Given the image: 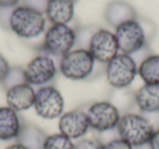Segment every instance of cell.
Wrapping results in <instances>:
<instances>
[{
    "instance_id": "6da1fadb",
    "label": "cell",
    "mask_w": 159,
    "mask_h": 149,
    "mask_svg": "<svg viewBox=\"0 0 159 149\" xmlns=\"http://www.w3.org/2000/svg\"><path fill=\"white\" fill-rule=\"evenodd\" d=\"M45 13L27 6L13 8L9 18V29L24 39H33L40 36L46 29Z\"/></svg>"
},
{
    "instance_id": "7a4b0ae2",
    "label": "cell",
    "mask_w": 159,
    "mask_h": 149,
    "mask_svg": "<svg viewBox=\"0 0 159 149\" xmlns=\"http://www.w3.org/2000/svg\"><path fill=\"white\" fill-rule=\"evenodd\" d=\"M117 132L120 138L136 148L148 144L155 132V127L145 114L129 112L121 115Z\"/></svg>"
},
{
    "instance_id": "3957f363",
    "label": "cell",
    "mask_w": 159,
    "mask_h": 149,
    "mask_svg": "<svg viewBox=\"0 0 159 149\" xmlns=\"http://www.w3.org/2000/svg\"><path fill=\"white\" fill-rule=\"evenodd\" d=\"M115 36L119 46V52L134 56L145 49L149 34L139 20H130L115 29Z\"/></svg>"
},
{
    "instance_id": "277c9868",
    "label": "cell",
    "mask_w": 159,
    "mask_h": 149,
    "mask_svg": "<svg viewBox=\"0 0 159 149\" xmlns=\"http://www.w3.org/2000/svg\"><path fill=\"white\" fill-rule=\"evenodd\" d=\"M97 62L87 49L77 48L60 58L59 70L71 81H83L93 75Z\"/></svg>"
},
{
    "instance_id": "5b68a950",
    "label": "cell",
    "mask_w": 159,
    "mask_h": 149,
    "mask_svg": "<svg viewBox=\"0 0 159 149\" xmlns=\"http://www.w3.org/2000/svg\"><path fill=\"white\" fill-rule=\"evenodd\" d=\"M76 44V32L68 24H51L45 32L42 50L51 57H63Z\"/></svg>"
},
{
    "instance_id": "8992f818",
    "label": "cell",
    "mask_w": 159,
    "mask_h": 149,
    "mask_svg": "<svg viewBox=\"0 0 159 149\" xmlns=\"http://www.w3.org/2000/svg\"><path fill=\"white\" fill-rule=\"evenodd\" d=\"M137 69L139 64L132 56L119 52L106 64L105 74L107 82L115 89L128 88L137 75Z\"/></svg>"
},
{
    "instance_id": "52a82bcc",
    "label": "cell",
    "mask_w": 159,
    "mask_h": 149,
    "mask_svg": "<svg viewBox=\"0 0 159 149\" xmlns=\"http://www.w3.org/2000/svg\"><path fill=\"white\" fill-rule=\"evenodd\" d=\"M33 108L36 114L42 119H59L64 111V98L55 86H42L35 93Z\"/></svg>"
},
{
    "instance_id": "ba28073f",
    "label": "cell",
    "mask_w": 159,
    "mask_h": 149,
    "mask_svg": "<svg viewBox=\"0 0 159 149\" xmlns=\"http://www.w3.org/2000/svg\"><path fill=\"white\" fill-rule=\"evenodd\" d=\"M89 127L98 133H106L117 129L121 113L109 100L93 102L86 110Z\"/></svg>"
},
{
    "instance_id": "9c48e42d",
    "label": "cell",
    "mask_w": 159,
    "mask_h": 149,
    "mask_svg": "<svg viewBox=\"0 0 159 149\" xmlns=\"http://www.w3.org/2000/svg\"><path fill=\"white\" fill-rule=\"evenodd\" d=\"M57 65L53 58L46 53L34 57L24 68L26 83L32 86H46L57 75Z\"/></svg>"
},
{
    "instance_id": "30bf717a",
    "label": "cell",
    "mask_w": 159,
    "mask_h": 149,
    "mask_svg": "<svg viewBox=\"0 0 159 149\" xmlns=\"http://www.w3.org/2000/svg\"><path fill=\"white\" fill-rule=\"evenodd\" d=\"M87 50L96 62L107 64L119 53L115 33L106 29H97L89 39Z\"/></svg>"
},
{
    "instance_id": "8fae6325",
    "label": "cell",
    "mask_w": 159,
    "mask_h": 149,
    "mask_svg": "<svg viewBox=\"0 0 159 149\" xmlns=\"http://www.w3.org/2000/svg\"><path fill=\"white\" fill-rule=\"evenodd\" d=\"M58 127H59V133L72 140H79L83 138L91 129L86 111L80 108L63 112L59 118Z\"/></svg>"
},
{
    "instance_id": "7c38bea8",
    "label": "cell",
    "mask_w": 159,
    "mask_h": 149,
    "mask_svg": "<svg viewBox=\"0 0 159 149\" xmlns=\"http://www.w3.org/2000/svg\"><path fill=\"white\" fill-rule=\"evenodd\" d=\"M24 124L20 112H16L8 106L0 107V140H16Z\"/></svg>"
},
{
    "instance_id": "4fadbf2b",
    "label": "cell",
    "mask_w": 159,
    "mask_h": 149,
    "mask_svg": "<svg viewBox=\"0 0 159 149\" xmlns=\"http://www.w3.org/2000/svg\"><path fill=\"white\" fill-rule=\"evenodd\" d=\"M35 89L29 83H23L11 87L6 92L7 106L16 112L26 111L34 106Z\"/></svg>"
},
{
    "instance_id": "5bb4252c",
    "label": "cell",
    "mask_w": 159,
    "mask_h": 149,
    "mask_svg": "<svg viewBox=\"0 0 159 149\" xmlns=\"http://www.w3.org/2000/svg\"><path fill=\"white\" fill-rule=\"evenodd\" d=\"M136 19L137 13L134 7L125 0H113L105 9V20L115 29L126 21Z\"/></svg>"
},
{
    "instance_id": "9a60e30c",
    "label": "cell",
    "mask_w": 159,
    "mask_h": 149,
    "mask_svg": "<svg viewBox=\"0 0 159 149\" xmlns=\"http://www.w3.org/2000/svg\"><path fill=\"white\" fill-rule=\"evenodd\" d=\"M134 100L141 113L159 112V84H144L134 93Z\"/></svg>"
},
{
    "instance_id": "2e32d148",
    "label": "cell",
    "mask_w": 159,
    "mask_h": 149,
    "mask_svg": "<svg viewBox=\"0 0 159 149\" xmlns=\"http://www.w3.org/2000/svg\"><path fill=\"white\" fill-rule=\"evenodd\" d=\"M73 0H48L45 16L51 24H69L74 16Z\"/></svg>"
},
{
    "instance_id": "e0dca14e",
    "label": "cell",
    "mask_w": 159,
    "mask_h": 149,
    "mask_svg": "<svg viewBox=\"0 0 159 149\" xmlns=\"http://www.w3.org/2000/svg\"><path fill=\"white\" fill-rule=\"evenodd\" d=\"M47 136L48 135L42 127L35 124L25 123L20 136L16 139V142L23 145L27 149H44Z\"/></svg>"
},
{
    "instance_id": "ac0fdd59",
    "label": "cell",
    "mask_w": 159,
    "mask_h": 149,
    "mask_svg": "<svg viewBox=\"0 0 159 149\" xmlns=\"http://www.w3.org/2000/svg\"><path fill=\"white\" fill-rule=\"evenodd\" d=\"M137 74L145 84H159V55H148L139 64Z\"/></svg>"
},
{
    "instance_id": "d6986e66",
    "label": "cell",
    "mask_w": 159,
    "mask_h": 149,
    "mask_svg": "<svg viewBox=\"0 0 159 149\" xmlns=\"http://www.w3.org/2000/svg\"><path fill=\"white\" fill-rule=\"evenodd\" d=\"M109 101L119 110L121 115L124 113H129L131 109H133V107L135 106L134 94L128 90V88L115 89V92L110 96Z\"/></svg>"
},
{
    "instance_id": "ffe728a7",
    "label": "cell",
    "mask_w": 159,
    "mask_h": 149,
    "mask_svg": "<svg viewBox=\"0 0 159 149\" xmlns=\"http://www.w3.org/2000/svg\"><path fill=\"white\" fill-rule=\"evenodd\" d=\"M74 144L72 139L61 133H55L47 136L44 149H74Z\"/></svg>"
},
{
    "instance_id": "44dd1931",
    "label": "cell",
    "mask_w": 159,
    "mask_h": 149,
    "mask_svg": "<svg viewBox=\"0 0 159 149\" xmlns=\"http://www.w3.org/2000/svg\"><path fill=\"white\" fill-rule=\"evenodd\" d=\"M23 83H26L24 68H22V66H11L8 74L6 75L5 79L1 83V85H2L3 89L7 92L11 87H14V86Z\"/></svg>"
},
{
    "instance_id": "7402d4cb",
    "label": "cell",
    "mask_w": 159,
    "mask_h": 149,
    "mask_svg": "<svg viewBox=\"0 0 159 149\" xmlns=\"http://www.w3.org/2000/svg\"><path fill=\"white\" fill-rule=\"evenodd\" d=\"M102 144L96 137H83L74 144V149H102Z\"/></svg>"
},
{
    "instance_id": "603a6c76",
    "label": "cell",
    "mask_w": 159,
    "mask_h": 149,
    "mask_svg": "<svg viewBox=\"0 0 159 149\" xmlns=\"http://www.w3.org/2000/svg\"><path fill=\"white\" fill-rule=\"evenodd\" d=\"M102 149H134V147H132L124 139L118 137L105 142L104 146H102Z\"/></svg>"
},
{
    "instance_id": "cb8c5ba5",
    "label": "cell",
    "mask_w": 159,
    "mask_h": 149,
    "mask_svg": "<svg viewBox=\"0 0 159 149\" xmlns=\"http://www.w3.org/2000/svg\"><path fill=\"white\" fill-rule=\"evenodd\" d=\"M23 1H24V6L33 8L43 13H45L47 2H48V0H23Z\"/></svg>"
},
{
    "instance_id": "d4e9b609",
    "label": "cell",
    "mask_w": 159,
    "mask_h": 149,
    "mask_svg": "<svg viewBox=\"0 0 159 149\" xmlns=\"http://www.w3.org/2000/svg\"><path fill=\"white\" fill-rule=\"evenodd\" d=\"M10 68H11V66H10L8 60L0 53V84L2 83V81L5 79L6 75L8 74Z\"/></svg>"
},
{
    "instance_id": "484cf974",
    "label": "cell",
    "mask_w": 159,
    "mask_h": 149,
    "mask_svg": "<svg viewBox=\"0 0 159 149\" xmlns=\"http://www.w3.org/2000/svg\"><path fill=\"white\" fill-rule=\"evenodd\" d=\"M148 145L152 149H159V129H155L152 138L148 142Z\"/></svg>"
},
{
    "instance_id": "4316f807",
    "label": "cell",
    "mask_w": 159,
    "mask_h": 149,
    "mask_svg": "<svg viewBox=\"0 0 159 149\" xmlns=\"http://www.w3.org/2000/svg\"><path fill=\"white\" fill-rule=\"evenodd\" d=\"M20 1L21 0H0V8L12 9V8L18 7Z\"/></svg>"
},
{
    "instance_id": "83f0119b",
    "label": "cell",
    "mask_w": 159,
    "mask_h": 149,
    "mask_svg": "<svg viewBox=\"0 0 159 149\" xmlns=\"http://www.w3.org/2000/svg\"><path fill=\"white\" fill-rule=\"evenodd\" d=\"M147 116V119L150 121L152 125H154L155 129H159V112H156V113H149V114H145Z\"/></svg>"
},
{
    "instance_id": "f1b7e54d",
    "label": "cell",
    "mask_w": 159,
    "mask_h": 149,
    "mask_svg": "<svg viewBox=\"0 0 159 149\" xmlns=\"http://www.w3.org/2000/svg\"><path fill=\"white\" fill-rule=\"evenodd\" d=\"M6 149H27L26 147H24L23 145L19 144V142H14V144L10 145V146H8Z\"/></svg>"
},
{
    "instance_id": "f546056e",
    "label": "cell",
    "mask_w": 159,
    "mask_h": 149,
    "mask_svg": "<svg viewBox=\"0 0 159 149\" xmlns=\"http://www.w3.org/2000/svg\"><path fill=\"white\" fill-rule=\"evenodd\" d=\"M134 149H152V148H150L148 144H145V145H142V146H139V147H136V148H134Z\"/></svg>"
},
{
    "instance_id": "4dcf8cb0",
    "label": "cell",
    "mask_w": 159,
    "mask_h": 149,
    "mask_svg": "<svg viewBox=\"0 0 159 149\" xmlns=\"http://www.w3.org/2000/svg\"><path fill=\"white\" fill-rule=\"evenodd\" d=\"M73 1H74V2H76V1H79V0H73Z\"/></svg>"
}]
</instances>
